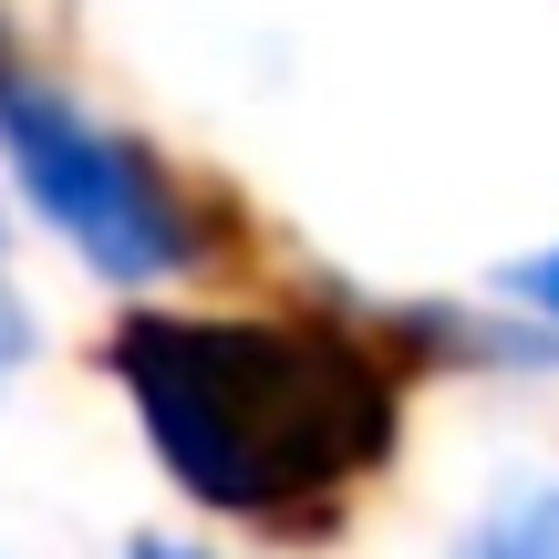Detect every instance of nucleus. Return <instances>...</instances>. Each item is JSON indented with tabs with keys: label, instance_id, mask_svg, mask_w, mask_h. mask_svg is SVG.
<instances>
[{
	"label": "nucleus",
	"instance_id": "4",
	"mask_svg": "<svg viewBox=\"0 0 559 559\" xmlns=\"http://www.w3.org/2000/svg\"><path fill=\"white\" fill-rule=\"evenodd\" d=\"M508 300H528V311H549V321H559V249H539V260L508 270Z\"/></svg>",
	"mask_w": 559,
	"mask_h": 559
},
{
	"label": "nucleus",
	"instance_id": "5",
	"mask_svg": "<svg viewBox=\"0 0 559 559\" xmlns=\"http://www.w3.org/2000/svg\"><path fill=\"white\" fill-rule=\"evenodd\" d=\"M21 353H32V311H21V300L11 290H0V373H11V362Z\"/></svg>",
	"mask_w": 559,
	"mask_h": 559
},
{
	"label": "nucleus",
	"instance_id": "1",
	"mask_svg": "<svg viewBox=\"0 0 559 559\" xmlns=\"http://www.w3.org/2000/svg\"><path fill=\"white\" fill-rule=\"evenodd\" d=\"M115 373L145 415V445L198 508L290 519L373 477L394 445V362L332 321H207L135 311Z\"/></svg>",
	"mask_w": 559,
	"mask_h": 559
},
{
	"label": "nucleus",
	"instance_id": "3",
	"mask_svg": "<svg viewBox=\"0 0 559 559\" xmlns=\"http://www.w3.org/2000/svg\"><path fill=\"white\" fill-rule=\"evenodd\" d=\"M466 559H559V487H539V498L498 508V519L466 539Z\"/></svg>",
	"mask_w": 559,
	"mask_h": 559
},
{
	"label": "nucleus",
	"instance_id": "2",
	"mask_svg": "<svg viewBox=\"0 0 559 559\" xmlns=\"http://www.w3.org/2000/svg\"><path fill=\"white\" fill-rule=\"evenodd\" d=\"M0 156H11L32 218L83 249V270L145 290V280H177L198 260V207L166 187V166L135 135L94 124L83 104L0 73Z\"/></svg>",
	"mask_w": 559,
	"mask_h": 559
},
{
	"label": "nucleus",
	"instance_id": "6",
	"mask_svg": "<svg viewBox=\"0 0 559 559\" xmlns=\"http://www.w3.org/2000/svg\"><path fill=\"white\" fill-rule=\"evenodd\" d=\"M124 559H207V549H166V539H135Z\"/></svg>",
	"mask_w": 559,
	"mask_h": 559
}]
</instances>
